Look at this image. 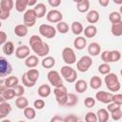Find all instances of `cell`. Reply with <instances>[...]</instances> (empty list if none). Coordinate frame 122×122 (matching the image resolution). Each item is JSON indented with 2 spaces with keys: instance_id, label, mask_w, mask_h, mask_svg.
Here are the masks:
<instances>
[{
  "instance_id": "23",
  "label": "cell",
  "mask_w": 122,
  "mask_h": 122,
  "mask_svg": "<svg viewBox=\"0 0 122 122\" xmlns=\"http://www.w3.org/2000/svg\"><path fill=\"white\" fill-rule=\"evenodd\" d=\"M73 46L76 50H83L87 46V39L83 36H78L73 40Z\"/></svg>"
},
{
  "instance_id": "35",
  "label": "cell",
  "mask_w": 122,
  "mask_h": 122,
  "mask_svg": "<svg viewBox=\"0 0 122 122\" xmlns=\"http://www.w3.org/2000/svg\"><path fill=\"white\" fill-rule=\"evenodd\" d=\"M90 86L92 90H97L102 86V79L99 76H92L90 80Z\"/></svg>"
},
{
  "instance_id": "54",
  "label": "cell",
  "mask_w": 122,
  "mask_h": 122,
  "mask_svg": "<svg viewBox=\"0 0 122 122\" xmlns=\"http://www.w3.org/2000/svg\"><path fill=\"white\" fill-rule=\"evenodd\" d=\"M48 3H49V5H50L51 7H52V8H57V7L61 4V1H60V0H49Z\"/></svg>"
},
{
  "instance_id": "60",
  "label": "cell",
  "mask_w": 122,
  "mask_h": 122,
  "mask_svg": "<svg viewBox=\"0 0 122 122\" xmlns=\"http://www.w3.org/2000/svg\"><path fill=\"white\" fill-rule=\"evenodd\" d=\"M1 122H11L10 120H9V119H3Z\"/></svg>"
},
{
  "instance_id": "52",
  "label": "cell",
  "mask_w": 122,
  "mask_h": 122,
  "mask_svg": "<svg viewBox=\"0 0 122 122\" xmlns=\"http://www.w3.org/2000/svg\"><path fill=\"white\" fill-rule=\"evenodd\" d=\"M109 52L110 51H104L102 53H101V60L104 62V63H110V60H109Z\"/></svg>"
},
{
  "instance_id": "57",
  "label": "cell",
  "mask_w": 122,
  "mask_h": 122,
  "mask_svg": "<svg viewBox=\"0 0 122 122\" xmlns=\"http://www.w3.org/2000/svg\"><path fill=\"white\" fill-rule=\"evenodd\" d=\"M98 3H99V5L102 6V7H107V6L109 5L110 1H109V0H98Z\"/></svg>"
},
{
  "instance_id": "46",
  "label": "cell",
  "mask_w": 122,
  "mask_h": 122,
  "mask_svg": "<svg viewBox=\"0 0 122 122\" xmlns=\"http://www.w3.org/2000/svg\"><path fill=\"white\" fill-rule=\"evenodd\" d=\"M84 104L87 108H92L95 105V99L93 97H91V96L86 97L85 100H84Z\"/></svg>"
},
{
  "instance_id": "9",
  "label": "cell",
  "mask_w": 122,
  "mask_h": 122,
  "mask_svg": "<svg viewBox=\"0 0 122 122\" xmlns=\"http://www.w3.org/2000/svg\"><path fill=\"white\" fill-rule=\"evenodd\" d=\"M47 78H48V81L50 82V84L51 86H53L54 88L63 84L61 75L57 71H50L47 74Z\"/></svg>"
},
{
  "instance_id": "14",
  "label": "cell",
  "mask_w": 122,
  "mask_h": 122,
  "mask_svg": "<svg viewBox=\"0 0 122 122\" xmlns=\"http://www.w3.org/2000/svg\"><path fill=\"white\" fill-rule=\"evenodd\" d=\"M88 53L91 56H97L99 53H101V46L96 42L91 43L88 46Z\"/></svg>"
},
{
  "instance_id": "5",
  "label": "cell",
  "mask_w": 122,
  "mask_h": 122,
  "mask_svg": "<svg viewBox=\"0 0 122 122\" xmlns=\"http://www.w3.org/2000/svg\"><path fill=\"white\" fill-rule=\"evenodd\" d=\"M39 33L45 37V38H49L51 39L56 35V30L53 26L49 25V24H42L39 26Z\"/></svg>"
},
{
  "instance_id": "31",
  "label": "cell",
  "mask_w": 122,
  "mask_h": 122,
  "mask_svg": "<svg viewBox=\"0 0 122 122\" xmlns=\"http://www.w3.org/2000/svg\"><path fill=\"white\" fill-rule=\"evenodd\" d=\"M87 88H88V84H87V82H86L85 80H83V79H79V80H77V81L75 82L74 89H75V91H76L77 92L82 93V92H86Z\"/></svg>"
},
{
  "instance_id": "37",
  "label": "cell",
  "mask_w": 122,
  "mask_h": 122,
  "mask_svg": "<svg viewBox=\"0 0 122 122\" xmlns=\"http://www.w3.org/2000/svg\"><path fill=\"white\" fill-rule=\"evenodd\" d=\"M109 20L112 24H114V23H118V22H121L122 21V18H121V13L118 12V11H112L110 14H109Z\"/></svg>"
},
{
  "instance_id": "27",
  "label": "cell",
  "mask_w": 122,
  "mask_h": 122,
  "mask_svg": "<svg viewBox=\"0 0 122 122\" xmlns=\"http://www.w3.org/2000/svg\"><path fill=\"white\" fill-rule=\"evenodd\" d=\"M41 65L45 69H51L55 65V59L52 56H45L41 61Z\"/></svg>"
},
{
  "instance_id": "42",
  "label": "cell",
  "mask_w": 122,
  "mask_h": 122,
  "mask_svg": "<svg viewBox=\"0 0 122 122\" xmlns=\"http://www.w3.org/2000/svg\"><path fill=\"white\" fill-rule=\"evenodd\" d=\"M3 96H4V98H5L6 101L14 98V97H15V94H14L13 89H6V90L3 92Z\"/></svg>"
},
{
  "instance_id": "33",
  "label": "cell",
  "mask_w": 122,
  "mask_h": 122,
  "mask_svg": "<svg viewBox=\"0 0 122 122\" xmlns=\"http://www.w3.org/2000/svg\"><path fill=\"white\" fill-rule=\"evenodd\" d=\"M78 103V97L74 93H68L65 107H73Z\"/></svg>"
},
{
  "instance_id": "21",
  "label": "cell",
  "mask_w": 122,
  "mask_h": 122,
  "mask_svg": "<svg viewBox=\"0 0 122 122\" xmlns=\"http://www.w3.org/2000/svg\"><path fill=\"white\" fill-rule=\"evenodd\" d=\"M86 19L92 25L96 23V22H98V20H99V13H98V11L95 10H92L88 11V13L86 15Z\"/></svg>"
},
{
  "instance_id": "34",
  "label": "cell",
  "mask_w": 122,
  "mask_h": 122,
  "mask_svg": "<svg viewBox=\"0 0 122 122\" xmlns=\"http://www.w3.org/2000/svg\"><path fill=\"white\" fill-rule=\"evenodd\" d=\"M15 105H16V107L18 109L24 110L29 106V101L25 96H19L15 100Z\"/></svg>"
},
{
  "instance_id": "38",
  "label": "cell",
  "mask_w": 122,
  "mask_h": 122,
  "mask_svg": "<svg viewBox=\"0 0 122 122\" xmlns=\"http://www.w3.org/2000/svg\"><path fill=\"white\" fill-rule=\"evenodd\" d=\"M69 29H70V28H69V25H68L66 22H64V21L58 22L57 25H56V28H55L56 31H59V32L62 33V34L67 33V32L69 31Z\"/></svg>"
},
{
  "instance_id": "22",
  "label": "cell",
  "mask_w": 122,
  "mask_h": 122,
  "mask_svg": "<svg viewBox=\"0 0 122 122\" xmlns=\"http://www.w3.org/2000/svg\"><path fill=\"white\" fill-rule=\"evenodd\" d=\"M83 31H84L85 37H87V38H92L97 33V28L94 25H89V26H87L83 30Z\"/></svg>"
},
{
  "instance_id": "25",
  "label": "cell",
  "mask_w": 122,
  "mask_h": 122,
  "mask_svg": "<svg viewBox=\"0 0 122 122\" xmlns=\"http://www.w3.org/2000/svg\"><path fill=\"white\" fill-rule=\"evenodd\" d=\"M13 31H14L15 35H17L18 37H25L28 34V28L24 24H19V25L15 26Z\"/></svg>"
},
{
  "instance_id": "15",
  "label": "cell",
  "mask_w": 122,
  "mask_h": 122,
  "mask_svg": "<svg viewBox=\"0 0 122 122\" xmlns=\"http://www.w3.org/2000/svg\"><path fill=\"white\" fill-rule=\"evenodd\" d=\"M11 106L8 102L0 103V119H4L11 112Z\"/></svg>"
},
{
  "instance_id": "59",
  "label": "cell",
  "mask_w": 122,
  "mask_h": 122,
  "mask_svg": "<svg viewBox=\"0 0 122 122\" xmlns=\"http://www.w3.org/2000/svg\"><path fill=\"white\" fill-rule=\"evenodd\" d=\"M3 102H6V100L3 96V92H0V103H3Z\"/></svg>"
},
{
  "instance_id": "51",
  "label": "cell",
  "mask_w": 122,
  "mask_h": 122,
  "mask_svg": "<svg viewBox=\"0 0 122 122\" xmlns=\"http://www.w3.org/2000/svg\"><path fill=\"white\" fill-rule=\"evenodd\" d=\"M64 122H78V117L75 114H69L64 118Z\"/></svg>"
},
{
  "instance_id": "36",
  "label": "cell",
  "mask_w": 122,
  "mask_h": 122,
  "mask_svg": "<svg viewBox=\"0 0 122 122\" xmlns=\"http://www.w3.org/2000/svg\"><path fill=\"white\" fill-rule=\"evenodd\" d=\"M28 7V0H16L15 1V10L18 12L26 11Z\"/></svg>"
},
{
  "instance_id": "63",
  "label": "cell",
  "mask_w": 122,
  "mask_h": 122,
  "mask_svg": "<svg viewBox=\"0 0 122 122\" xmlns=\"http://www.w3.org/2000/svg\"><path fill=\"white\" fill-rule=\"evenodd\" d=\"M78 122H84V121H78Z\"/></svg>"
},
{
  "instance_id": "29",
  "label": "cell",
  "mask_w": 122,
  "mask_h": 122,
  "mask_svg": "<svg viewBox=\"0 0 122 122\" xmlns=\"http://www.w3.org/2000/svg\"><path fill=\"white\" fill-rule=\"evenodd\" d=\"M111 32L114 36H117V37L121 36L122 35V21L121 22H118V23L112 24Z\"/></svg>"
},
{
  "instance_id": "19",
  "label": "cell",
  "mask_w": 122,
  "mask_h": 122,
  "mask_svg": "<svg viewBox=\"0 0 122 122\" xmlns=\"http://www.w3.org/2000/svg\"><path fill=\"white\" fill-rule=\"evenodd\" d=\"M97 122H108L110 118V113L106 109H99L96 112Z\"/></svg>"
},
{
  "instance_id": "64",
  "label": "cell",
  "mask_w": 122,
  "mask_h": 122,
  "mask_svg": "<svg viewBox=\"0 0 122 122\" xmlns=\"http://www.w3.org/2000/svg\"><path fill=\"white\" fill-rule=\"evenodd\" d=\"M0 12H1V9H0Z\"/></svg>"
},
{
  "instance_id": "12",
  "label": "cell",
  "mask_w": 122,
  "mask_h": 122,
  "mask_svg": "<svg viewBox=\"0 0 122 122\" xmlns=\"http://www.w3.org/2000/svg\"><path fill=\"white\" fill-rule=\"evenodd\" d=\"M112 93L105 92V91H100L97 92L95 93V99L98 100L101 103L104 104H109L112 102Z\"/></svg>"
},
{
  "instance_id": "1",
  "label": "cell",
  "mask_w": 122,
  "mask_h": 122,
  "mask_svg": "<svg viewBox=\"0 0 122 122\" xmlns=\"http://www.w3.org/2000/svg\"><path fill=\"white\" fill-rule=\"evenodd\" d=\"M29 43H30V49L32 50V51L36 55L41 56V57H45L49 54L50 47L46 42H44L42 40V38L40 36H38L36 34L31 35L30 40H29Z\"/></svg>"
},
{
  "instance_id": "13",
  "label": "cell",
  "mask_w": 122,
  "mask_h": 122,
  "mask_svg": "<svg viewBox=\"0 0 122 122\" xmlns=\"http://www.w3.org/2000/svg\"><path fill=\"white\" fill-rule=\"evenodd\" d=\"M30 47H28L26 45L19 46L15 50V56L18 59H26L30 55Z\"/></svg>"
},
{
  "instance_id": "8",
  "label": "cell",
  "mask_w": 122,
  "mask_h": 122,
  "mask_svg": "<svg viewBox=\"0 0 122 122\" xmlns=\"http://www.w3.org/2000/svg\"><path fill=\"white\" fill-rule=\"evenodd\" d=\"M36 14L33 10V9H29L25 11L24 15H23V21H24V25L28 28V27H33L36 23Z\"/></svg>"
},
{
  "instance_id": "47",
  "label": "cell",
  "mask_w": 122,
  "mask_h": 122,
  "mask_svg": "<svg viewBox=\"0 0 122 122\" xmlns=\"http://www.w3.org/2000/svg\"><path fill=\"white\" fill-rule=\"evenodd\" d=\"M119 109H121V105H118V104L113 103V102L109 103V104H108V107H107V111H108L109 112H111V113H112V112L116 111V110H119Z\"/></svg>"
},
{
  "instance_id": "62",
  "label": "cell",
  "mask_w": 122,
  "mask_h": 122,
  "mask_svg": "<svg viewBox=\"0 0 122 122\" xmlns=\"http://www.w3.org/2000/svg\"><path fill=\"white\" fill-rule=\"evenodd\" d=\"M18 122H26V121H23V120H20V121H18Z\"/></svg>"
},
{
  "instance_id": "48",
  "label": "cell",
  "mask_w": 122,
  "mask_h": 122,
  "mask_svg": "<svg viewBox=\"0 0 122 122\" xmlns=\"http://www.w3.org/2000/svg\"><path fill=\"white\" fill-rule=\"evenodd\" d=\"M111 115H112V120H114V121H118V120H120V119L122 118V111H121V109L112 112L111 113Z\"/></svg>"
},
{
  "instance_id": "44",
  "label": "cell",
  "mask_w": 122,
  "mask_h": 122,
  "mask_svg": "<svg viewBox=\"0 0 122 122\" xmlns=\"http://www.w3.org/2000/svg\"><path fill=\"white\" fill-rule=\"evenodd\" d=\"M13 91H14V94L16 97H19V96H23L24 92H25V89H24V86L22 85H17L16 87L13 88Z\"/></svg>"
},
{
  "instance_id": "39",
  "label": "cell",
  "mask_w": 122,
  "mask_h": 122,
  "mask_svg": "<svg viewBox=\"0 0 122 122\" xmlns=\"http://www.w3.org/2000/svg\"><path fill=\"white\" fill-rule=\"evenodd\" d=\"M121 58V53L119 51L117 50H113V51H110L109 52V60L110 62H117L119 61Z\"/></svg>"
},
{
  "instance_id": "26",
  "label": "cell",
  "mask_w": 122,
  "mask_h": 122,
  "mask_svg": "<svg viewBox=\"0 0 122 122\" xmlns=\"http://www.w3.org/2000/svg\"><path fill=\"white\" fill-rule=\"evenodd\" d=\"M14 2L12 0H1L0 1V9L3 11L10 12V10L13 9Z\"/></svg>"
},
{
  "instance_id": "3",
  "label": "cell",
  "mask_w": 122,
  "mask_h": 122,
  "mask_svg": "<svg viewBox=\"0 0 122 122\" xmlns=\"http://www.w3.org/2000/svg\"><path fill=\"white\" fill-rule=\"evenodd\" d=\"M53 93L55 95L56 102L58 103L59 106H65L66 100H67V95H68V90L67 88L62 84L58 87H55L53 90Z\"/></svg>"
},
{
  "instance_id": "30",
  "label": "cell",
  "mask_w": 122,
  "mask_h": 122,
  "mask_svg": "<svg viewBox=\"0 0 122 122\" xmlns=\"http://www.w3.org/2000/svg\"><path fill=\"white\" fill-rule=\"evenodd\" d=\"M15 51V47L13 42L11 41H7L4 45H3V52L6 55H11Z\"/></svg>"
},
{
  "instance_id": "43",
  "label": "cell",
  "mask_w": 122,
  "mask_h": 122,
  "mask_svg": "<svg viewBox=\"0 0 122 122\" xmlns=\"http://www.w3.org/2000/svg\"><path fill=\"white\" fill-rule=\"evenodd\" d=\"M85 122H97L96 113L92 112H89L85 115Z\"/></svg>"
},
{
  "instance_id": "32",
  "label": "cell",
  "mask_w": 122,
  "mask_h": 122,
  "mask_svg": "<svg viewBox=\"0 0 122 122\" xmlns=\"http://www.w3.org/2000/svg\"><path fill=\"white\" fill-rule=\"evenodd\" d=\"M71 31H72L73 34H75V35H79V34H81V33L83 32L84 28H83V25H82L80 22H78V21H74V22L71 23Z\"/></svg>"
},
{
  "instance_id": "4",
  "label": "cell",
  "mask_w": 122,
  "mask_h": 122,
  "mask_svg": "<svg viewBox=\"0 0 122 122\" xmlns=\"http://www.w3.org/2000/svg\"><path fill=\"white\" fill-rule=\"evenodd\" d=\"M61 75L63 76V78L68 82V83H73L76 81L77 78V72L76 71L71 68L69 65H65L61 68Z\"/></svg>"
},
{
  "instance_id": "45",
  "label": "cell",
  "mask_w": 122,
  "mask_h": 122,
  "mask_svg": "<svg viewBox=\"0 0 122 122\" xmlns=\"http://www.w3.org/2000/svg\"><path fill=\"white\" fill-rule=\"evenodd\" d=\"M21 80H22V84H23V86H25V87L31 88V87H34V86H35V84H34V83L30 82V81L28 79V77H27V75H26V72L22 75Z\"/></svg>"
},
{
  "instance_id": "10",
  "label": "cell",
  "mask_w": 122,
  "mask_h": 122,
  "mask_svg": "<svg viewBox=\"0 0 122 122\" xmlns=\"http://www.w3.org/2000/svg\"><path fill=\"white\" fill-rule=\"evenodd\" d=\"M12 71V67L10 63L3 56H0V78L10 74Z\"/></svg>"
},
{
  "instance_id": "56",
  "label": "cell",
  "mask_w": 122,
  "mask_h": 122,
  "mask_svg": "<svg viewBox=\"0 0 122 122\" xmlns=\"http://www.w3.org/2000/svg\"><path fill=\"white\" fill-rule=\"evenodd\" d=\"M6 85H5V79L0 78V92H4L6 90Z\"/></svg>"
},
{
  "instance_id": "7",
  "label": "cell",
  "mask_w": 122,
  "mask_h": 122,
  "mask_svg": "<svg viewBox=\"0 0 122 122\" xmlns=\"http://www.w3.org/2000/svg\"><path fill=\"white\" fill-rule=\"evenodd\" d=\"M62 58L67 65H72L76 62V55L74 53V51L70 47H66L63 49Z\"/></svg>"
},
{
  "instance_id": "41",
  "label": "cell",
  "mask_w": 122,
  "mask_h": 122,
  "mask_svg": "<svg viewBox=\"0 0 122 122\" xmlns=\"http://www.w3.org/2000/svg\"><path fill=\"white\" fill-rule=\"evenodd\" d=\"M97 70H98V71L101 74L106 75V74H108V73L111 72V66L109 64H107V63H102V64H100L98 66Z\"/></svg>"
},
{
  "instance_id": "49",
  "label": "cell",
  "mask_w": 122,
  "mask_h": 122,
  "mask_svg": "<svg viewBox=\"0 0 122 122\" xmlns=\"http://www.w3.org/2000/svg\"><path fill=\"white\" fill-rule=\"evenodd\" d=\"M45 105H46V103H45V101H44L43 99H36V100L33 102V107H34L35 109H37V110H42V109H44Z\"/></svg>"
},
{
  "instance_id": "2",
  "label": "cell",
  "mask_w": 122,
  "mask_h": 122,
  "mask_svg": "<svg viewBox=\"0 0 122 122\" xmlns=\"http://www.w3.org/2000/svg\"><path fill=\"white\" fill-rule=\"evenodd\" d=\"M104 81H105V84H106L107 88L111 92H118L121 88L119 78L115 73L110 72V73L106 74V76L104 78Z\"/></svg>"
},
{
  "instance_id": "28",
  "label": "cell",
  "mask_w": 122,
  "mask_h": 122,
  "mask_svg": "<svg viewBox=\"0 0 122 122\" xmlns=\"http://www.w3.org/2000/svg\"><path fill=\"white\" fill-rule=\"evenodd\" d=\"M19 84V79L16 76H9L5 79V85L7 89H13Z\"/></svg>"
},
{
  "instance_id": "61",
  "label": "cell",
  "mask_w": 122,
  "mask_h": 122,
  "mask_svg": "<svg viewBox=\"0 0 122 122\" xmlns=\"http://www.w3.org/2000/svg\"><path fill=\"white\" fill-rule=\"evenodd\" d=\"M2 27V23H1V20H0V28Z\"/></svg>"
},
{
  "instance_id": "53",
  "label": "cell",
  "mask_w": 122,
  "mask_h": 122,
  "mask_svg": "<svg viewBox=\"0 0 122 122\" xmlns=\"http://www.w3.org/2000/svg\"><path fill=\"white\" fill-rule=\"evenodd\" d=\"M7 38H8L7 33H6L5 31L0 30V46H1V45H4V44L7 42Z\"/></svg>"
},
{
  "instance_id": "18",
  "label": "cell",
  "mask_w": 122,
  "mask_h": 122,
  "mask_svg": "<svg viewBox=\"0 0 122 122\" xmlns=\"http://www.w3.org/2000/svg\"><path fill=\"white\" fill-rule=\"evenodd\" d=\"M39 74H40V72H39V71L37 69H30L26 72V75H27L28 79L30 82L34 83V84H36V82H37V80L39 78Z\"/></svg>"
},
{
  "instance_id": "17",
  "label": "cell",
  "mask_w": 122,
  "mask_h": 122,
  "mask_svg": "<svg viewBox=\"0 0 122 122\" xmlns=\"http://www.w3.org/2000/svg\"><path fill=\"white\" fill-rule=\"evenodd\" d=\"M76 2V8L79 12H87L90 9V1L89 0H78Z\"/></svg>"
},
{
  "instance_id": "55",
  "label": "cell",
  "mask_w": 122,
  "mask_h": 122,
  "mask_svg": "<svg viewBox=\"0 0 122 122\" xmlns=\"http://www.w3.org/2000/svg\"><path fill=\"white\" fill-rule=\"evenodd\" d=\"M50 122H64V118L59 115H54L53 117L51 118Z\"/></svg>"
},
{
  "instance_id": "16",
  "label": "cell",
  "mask_w": 122,
  "mask_h": 122,
  "mask_svg": "<svg viewBox=\"0 0 122 122\" xmlns=\"http://www.w3.org/2000/svg\"><path fill=\"white\" fill-rule=\"evenodd\" d=\"M33 10L36 14V17L37 18H42L45 16L46 14V11H47V8H46V5L43 4V3H37L34 8H33Z\"/></svg>"
},
{
  "instance_id": "6",
  "label": "cell",
  "mask_w": 122,
  "mask_h": 122,
  "mask_svg": "<svg viewBox=\"0 0 122 122\" xmlns=\"http://www.w3.org/2000/svg\"><path fill=\"white\" fill-rule=\"evenodd\" d=\"M92 65V57L89 55H84L82 56L76 63V69L81 71V72H86L89 71V69Z\"/></svg>"
},
{
  "instance_id": "58",
  "label": "cell",
  "mask_w": 122,
  "mask_h": 122,
  "mask_svg": "<svg viewBox=\"0 0 122 122\" xmlns=\"http://www.w3.org/2000/svg\"><path fill=\"white\" fill-rule=\"evenodd\" d=\"M37 4V1L36 0H28V6H30V7H31V6H35Z\"/></svg>"
},
{
  "instance_id": "40",
  "label": "cell",
  "mask_w": 122,
  "mask_h": 122,
  "mask_svg": "<svg viewBox=\"0 0 122 122\" xmlns=\"http://www.w3.org/2000/svg\"><path fill=\"white\" fill-rule=\"evenodd\" d=\"M24 115L26 118L31 120L33 119L35 116H36V112H35V110L33 108H30V107H27L26 109H24Z\"/></svg>"
},
{
  "instance_id": "11",
  "label": "cell",
  "mask_w": 122,
  "mask_h": 122,
  "mask_svg": "<svg viewBox=\"0 0 122 122\" xmlns=\"http://www.w3.org/2000/svg\"><path fill=\"white\" fill-rule=\"evenodd\" d=\"M46 17H47V20L51 23H58V22L62 21L63 14L58 10H51L47 13Z\"/></svg>"
},
{
  "instance_id": "50",
  "label": "cell",
  "mask_w": 122,
  "mask_h": 122,
  "mask_svg": "<svg viewBox=\"0 0 122 122\" xmlns=\"http://www.w3.org/2000/svg\"><path fill=\"white\" fill-rule=\"evenodd\" d=\"M112 102L116 103V104H118V105H122V94H121V93L112 94Z\"/></svg>"
},
{
  "instance_id": "20",
  "label": "cell",
  "mask_w": 122,
  "mask_h": 122,
  "mask_svg": "<svg viewBox=\"0 0 122 122\" xmlns=\"http://www.w3.org/2000/svg\"><path fill=\"white\" fill-rule=\"evenodd\" d=\"M39 63L38 57L36 55H29L26 59H25V66L30 68V69H33L35 68Z\"/></svg>"
},
{
  "instance_id": "24",
  "label": "cell",
  "mask_w": 122,
  "mask_h": 122,
  "mask_svg": "<svg viewBox=\"0 0 122 122\" xmlns=\"http://www.w3.org/2000/svg\"><path fill=\"white\" fill-rule=\"evenodd\" d=\"M37 92H38V95H39L40 97L46 98V97H48V96L51 94V87H50L49 85L43 84V85H41V86L38 88Z\"/></svg>"
}]
</instances>
